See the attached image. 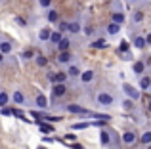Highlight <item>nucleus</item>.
Listing matches in <instances>:
<instances>
[{"mask_svg":"<svg viewBox=\"0 0 151 149\" xmlns=\"http://www.w3.org/2000/svg\"><path fill=\"white\" fill-rule=\"evenodd\" d=\"M50 33H52L50 29H42L40 34H38V37H40V40H48V38H50Z\"/></svg>","mask_w":151,"mask_h":149,"instance_id":"obj_29","label":"nucleus"},{"mask_svg":"<svg viewBox=\"0 0 151 149\" xmlns=\"http://www.w3.org/2000/svg\"><path fill=\"white\" fill-rule=\"evenodd\" d=\"M12 101H14V103H17V105H23L25 103V96H23V92H14V96H12Z\"/></svg>","mask_w":151,"mask_h":149,"instance_id":"obj_12","label":"nucleus"},{"mask_svg":"<svg viewBox=\"0 0 151 149\" xmlns=\"http://www.w3.org/2000/svg\"><path fill=\"white\" fill-rule=\"evenodd\" d=\"M35 59H37V65H38V67H46V65H48V59H46L44 56H37Z\"/></svg>","mask_w":151,"mask_h":149,"instance_id":"obj_27","label":"nucleus"},{"mask_svg":"<svg viewBox=\"0 0 151 149\" xmlns=\"http://www.w3.org/2000/svg\"><path fill=\"white\" fill-rule=\"evenodd\" d=\"M122 90H124V94L130 97V100H140V90H136L134 86H130V84H122Z\"/></svg>","mask_w":151,"mask_h":149,"instance_id":"obj_3","label":"nucleus"},{"mask_svg":"<svg viewBox=\"0 0 151 149\" xmlns=\"http://www.w3.org/2000/svg\"><path fill=\"white\" fill-rule=\"evenodd\" d=\"M145 38L144 37H134V48H138V50H144L145 48Z\"/></svg>","mask_w":151,"mask_h":149,"instance_id":"obj_15","label":"nucleus"},{"mask_svg":"<svg viewBox=\"0 0 151 149\" xmlns=\"http://www.w3.org/2000/svg\"><path fill=\"white\" fill-rule=\"evenodd\" d=\"M38 2H40L42 8H50L52 6V0H38Z\"/></svg>","mask_w":151,"mask_h":149,"instance_id":"obj_34","label":"nucleus"},{"mask_svg":"<svg viewBox=\"0 0 151 149\" xmlns=\"http://www.w3.org/2000/svg\"><path fill=\"white\" fill-rule=\"evenodd\" d=\"M140 142L144 143V145H147V143H151V132H144L140 138Z\"/></svg>","mask_w":151,"mask_h":149,"instance_id":"obj_25","label":"nucleus"},{"mask_svg":"<svg viewBox=\"0 0 151 149\" xmlns=\"http://www.w3.org/2000/svg\"><path fill=\"white\" fill-rule=\"evenodd\" d=\"M67 31H69L71 34H77V33H81V23H78V21L67 23Z\"/></svg>","mask_w":151,"mask_h":149,"instance_id":"obj_13","label":"nucleus"},{"mask_svg":"<svg viewBox=\"0 0 151 149\" xmlns=\"http://www.w3.org/2000/svg\"><path fill=\"white\" fill-rule=\"evenodd\" d=\"M100 142H101L103 147H109L111 145V134H109V130H107V128H103V130L100 132Z\"/></svg>","mask_w":151,"mask_h":149,"instance_id":"obj_6","label":"nucleus"},{"mask_svg":"<svg viewBox=\"0 0 151 149\" xmlns=\"http://www.w3.org/2000/svg\"><path fill=\"white\" fill-rule=\"evenodd\" d=\"M35 105H37L38 109H46L48 107V100H46V96H37V100H35Z\"/></svg>","mask_w":151,"mask_h":149,"instance_id":"obj_9","label":"nucleus"},{"mask_svg":"<svg viewBox=\"0 0 151 149\" xmlns=\"http://www.w3.org/2000/svg\"><path fill=\"white\" fill-rule=\"evenodd\" d=\"M119 50H121V52H128V44H126V42H121Z\"/></svg>","mask_w":151,"mask_h":149,"instance_id":"obj_36","label":"nucleus"},{"mask_svg":"<svg viewBox=\"0 0 151 149\" xmlns=\"http://www.w3.org/2000/svg\"><path fill=\"white\" fill-rule=\"evenodd\" d=\"M55 46H58V50H59V52H63V50H69L71 40H69V38H65V37H61V40H59Z\"/></svg>","mask_w":151,"mask_h":149,"instance_id":"obj_11","label":"nucleus"},{"mask_svg":"<svg viewBox=\"0 0 151 149\" xmlns=\"http://www.w3.org/2000/svg\"><path fill=\"white\" fill-rule=\"evenodd\" d=\"M67 111L69 113H73V115H92V111H88V109H84V107H81V105H77V103H69L67 105Z\"/></svg>","mask_w":151,"mask_h":149,"instance_id":"obj_2","label":"nucleus"},{"mask_svg":"<svg viewBox=\"0 0 151 149\" xmlns=\"http://www.w3.org/2000/svg\"><path fill=\"white\" fill-rule=\"evenodd\" d=\"M63 31H67V21H61V23H59V33H63Z\"/></svg>","mask_w":151,"mask_h":149,"instance_id":"obj_37","label":"nucleus"},{"mask_svg":"<svg viewBox=\"0 0 151 149\" xmlns=\"http://www.w3.org/2000/svg\"><path fill=\"white\" fill-rule=\"evenodd\" d=\"M145 147H147V149H151V143H147V145H145Z\"/></svg>","mask_w":151,"mask_h":149,"instance_id":"obj_42","label":"nucleus"},{"mask_svg":"<svg viewBox=\"0 0 151 149\" xmlns=\"http://www.w3.org/2000/svg\"><path fill=\"white\" fill-rule=\"evenodd\" d=\"M96 100H98V103H100L101 107H111V105L115 103V97L111 96L109 92H100Z\"/></svg>","mask_w":151,"mask_h":149,"instance_id":"obj_1","label":"nucleus"},{"mask_svg":"<svg viewBox=\"0 0 151 149\" xmlns=\"http://www.w3.org/2000/svg\"><path fill=\"white\" fill-rule=\"evenodd\" d=\"M149 82H151L149 77H142V80H140V90H149Z\"/></svg>","mask_w":151,"mask_h":149,"instance_id":"obj_23","label":"nucleus"},{"mask_svg":"<svg viewBox=\"0 0 151 149\" xmlns=\"http://www.w3.org/2000/svg\"><path fill=\"white\" fill-rule=\"evenodd\" d=\"M71 59H73V54H71L69 50H63V52L58 54V63L67 65V63H71Z\"/></svg>","mask_w":151,"mask_h":149,"instance_id":"obj_4","label":"nucleus"},{"mask_svg":"<svg viewBox=\"0 0 151 149\" xmlns=\"http://www.w3.org/2000/svg\"><path fill=\"white\" fill-rule=\"evenodd\" d=\"M40 132L42 134H52L54 132V126H52V122H40Z\"/></svg>","mask_w":151,"mask_h":149,"instance_id":"obj_19","label":"nucleus"},{"mask_svg":"<svg viewBox=\"0 0 151 149\" xmlns=\"http://www.w3.org/2000/svg\"><path fill=\"white\" fill-rule=\"evenodd\" d=\"M149 90H151V82H149Z\"/></svg>","mask_w":151,"mask_h":149,"instance_id":"obj_45","label":"nucleus"},{"mask_svg":"<svg viewBox=\"0 0 151 149\" xmlns=\"http://www.w3.org/2000/svg\"><path fill=\"white\" fill-rule=\"evenodd\" d=\"M132 69H134V73H136V74H142V73L145 71V63H144V61H136Z\"/></svg>","mask_w":151,"mask_h":149,"instance_id":"obj_18","label":"nucleus"},{"mask_svg":"<svg viewBox=\"0 0 151 149\" xmlns=\"http://www.w3.org/2000/svg\"><path fill=\"white\" fill-rule=\"evenodd\" d=\"M61 37H63V33H59V31H54V33H50V38H48V40L52 42V44H58V42L61 40Z\"/></svg>","mask_w":151,"mask_h":149,"instance_id":"obj_17","label":"nucleus"},{"mask_svg":"<svg viewBox=\"0 0 151 149\" xmlns=\"http://www.w3.org/2000/svg\"><path fill=\"white\" fill-rule=\"evenodd\" d=\"M84 33H86V34H92V33H94V29H92V27H86Z\"/></svg>","mask_w":151,"mask_h":149,"instance_id":"obj_40","label":"nucleus"},{"mask_svg":"<svg viewBox=\"0 0 151 149\" xmlns=\"http://www.w3.org/2000/svg\"><path fill=\"white\" fill-rule=\"evenodd\" d=\"M65 140H67V142H75V134H67Z\"/></svg>","mask_w":151,"mask_h":149,"instance_id":"obj_38","label":"nucleus"},{"mask_svg":"<svg viewBox=\"0 0 151 149\" xmlns=\"http://www.w3.org/2000/svg\"><path fill=\"white\" fill-rule=\"evenodd\" d=\"M65 82H55L54 84V88H52V94H54L55 97H61L63 94H65Z\"/></svg>","mask_w":151,"mask_h":149,"instance_id":"obj_7","label":"nucleus"},{"mask_svg":"<svg viewBox=\"0 0 151 149\" xmlns=\"http://www.w3.org/2000/svg\"><path fill=\"white\" fill-rule=\"evenodd\" d=\"M132 21L134 23H142V21H144V11H140V10L134 11V14H132Z\"/></svg>","mask_w":151,"mask_h":149,"instance_id":"obj_22","label":"nucleus"},{"mask_svg":"<svg viewBox=\"0 0 151 149\" xmlns=\"http://www.w3.org/2000/svg\"><path fill=\"white\" fill-rule=\"evenodd\" d=\"M105 46H107V42L103 38H98V40L92 42V48H105Z\"/></svg>","mask_w":151,"mask_h":149,"instance_id":"obj_28","label":"nucleus"},{"mask_svg":"<svg viewBox=\"0 0 151 149\" xmlns=\"http://www.w3.org/2000/svg\"><path fill=\"white\" fill-rule=\"evenodd\" d=\"M0 52L2 54H10L12 52V42L10 40H0Z\"/></svg>","mask_w":151,"mask_h":149,"instance_id":"obj_16","label":"nucleus"},{"mask_svg":"<svg viewBox=\"0 0 151 149\" xmlns=\"http://www.w3.org/2000/svg\"><path fill=\"white\" fill-rule=\"evenodd\" d=\"M21 57H23V59H33V57H35V52H33V50H27V52L21 54Z\"/></svg>","mask_w":151,"mask_h":149,"instance_id":"obj_32","label":"nucleus"},{"mask_svg":"<svg viewBox=\"0 0 151 149\" xmlns=\"http://www.w3.org/2000/svg\"><path fill=\"white\" fill-rule=\"evenodd\" d=\"M119 2H121V0H119Z\"/></svg>","mask_w":151,"mask_h":149,"instance_id":"obj_46","label":"nucleus"},{"mask_svg":"<svg viewBox=\"0 0 151 149\" xmlns=\"http://www.w3.org/2000/svg\"><path fill=\"white\" fill-rule=\"evenodd\" d=\"M119 31H121V25L115 21H111L109 25H107V34H119Z\"/></svg>","mask_w":151,"mask_h":149,"instance_id":"obj_14","label":"nucleus"},{"mask_svg":"<svg viewBox=\"0 0 151 149\" xmlns=\"http://www.w3.org/2000/svg\"><path fill=\"white\" fill-rule=\"evenodd\" d=\"M144 38H145V44H149V46H151V33L147 34V37H144Z\"/></svg>","mask_w":151,"mask_h":149,"instance_id":"obj_39","label":"nucleus"},{"mask_svg":"<svg viewBox=\"0 0 151 149\" xmlns=\"http://www.w3.org/2000/svg\"><path fill=\"white\" fill-rule=\"evenodd\" d=\"M2 61H4V54L0 52V63H2Z\"/></svg>","mask_w":151,"mask_h":149,"instance_id":"obj_41","label":"nucleus"},{"mask_svg":"<svg viewBox=\"0 0 151 149\" xmlns=\"http://www.w3.org/2000/svg\"><path fill=\"white\" fill-rule=\"evenodd\" d=\"M71 149H86V147H82L81 143H77V142H71V145H69Z\"/></svg>","mask_w":151,"mask_h":149,"instance_id":"obj_35","label":"nucleus"},{"mask_svg":"<svg viewBox=\"0 0 151 149\" xmlns=\"http://www.w3.org/2000/svg\"><path fill=\"white\" fill-rule=\"evenodd\" d=\"M78 77H81V82L88 84V82L94 78V71H92V69H86V71H81V74H78Z\"/></svg>","mask_w":151,"mask_h":149,"instance_id":"obj_8","label":"nucleus"},{"mask_svg":"<svg viewBox=\"0 0 151 149\" xmlns=\"http://www.w3.org/2000/svg\"><path fill=\"white\" fill-rule=\"evenodd\" d=\"M122 107L124 109H132V100H124L122 101Z\"/></svg>","mask_w":151,"mask_h":149,"instance_id":"obj_33","label":"nucleus"},{"mask_svg":"<svg viewBox=\"0 0 151 149\" xmlns=\"http://www.w3.org/2000/svg\"><path fill=\"white\" fill-rule=\"evenodd\" d=\"M67 73H54V82H65Z\"/></svg>","mask_w":151,"mask_h":149,"instance_id":"obj_24","label":"nucleus"},{"mask_svg":"<svg viewBox=\"0 0 151 149\" xmlns=\"http://www.w3.org/2000/svg\"><path fill=\"white\" fill-rule=\"evenodd\" d=\"M149 111H151V101H149Z\"/></svg>","mask_w":151,"mask_h":149,"instance_id":"obj_43","label":"nucleus"},{"mask_svg":"<svg viewBox=\"0 0 151 149\" xmlns=\"http://www.w3.org/2000/svg\"><path fill=\"white\" fill-rule=\"evenodd\" d=\"M46 19H48L50 23H58L59 15H58V10H54V8H48V14H46Z\"/></svg>","mask_w":151,"mask_h":149,"instance_id":"obj_10","label":"nucleus"},{"mask_svg":"<svg viewBox=\"0 0 151 149\" xmlns=\"http://www.w3.org/2000/svg\"><path fill=\"white\" fill-rule=\"evenodd\" d=\"M136 138H138V136H136V132H134V130H126L124 134H122V142H124L126 145H132V143L136 142Z\"/></svg>","mask_w":151,"mask_h":149,"instance_id":"obj_5","label":"nucleus"},{"mask_svg":"<svg viewBox=\"0 0 151 149\" xmlns=\"http://www.w3.org/2000/svg\"><path fill=\"white\" fill-rule=\"evenodd\" d=\"M113 21L119 23V25H122V23H124V14H122V11H115L113 14Z\"/></svg>","mask_w":151,"mask_h":149,"instance_id":"obj_21","label":"nucleus"},{"mask_svg":"<svg viewBox=\"0 0 151 149\" xmlns=\"http://www.w3.org/2000/svg\"><path fill=\"white\" fill-rule=\"evenodd\" d=\"M81 74V69L77 67V65H69V69H67V77H78Z\"/></svg>","mask_w":151,"mask_h":149,"instance_id":"obj_20","label":"nucleus"},{"mask_svg":"<svg viewBox=\"0 0 151 149\" xmlns=\"http://www.w3.org/2000/svg\"><path fill=\"white\" fill-rule=\"evenodd\" d=\"M90 126V122H77V124H73V130H81V128H88Z\"/></svg>","mask_w":151,"mask_h":149,"instance_id":"obj_31","label":"nucleus"},{"mask_svg":"<svg viewBox=\"0 0 151 149\" xmlns=\"http://www.w3.org/2000/svg\"><path fill=\"white\" fill-rule=\"evenodd\" d=\"M130 2H138V0H130Z\"/></svg>","mask_w":151,"mask_h":149,"instance_id":"obj_44","label":"nucleus"},{"mask_svg":"<svg viewBox=\"0 0 151 149\" xmlns=\"http://www.w3.org/2000/svg\"><path fill=\"white\" fill-rule=\"evenodd\" d=\"M42 120H48V122H59L61 119H59V117H50V115L44 113V115H42Z\"/></svg>","mask_w":151,"mask_h":149,"instance_id":"obj_30","label":"nucleus"},{"mask_svg":"<svg viewBox=\"0 0 151 149\" xmlns=\"http://www.w3.org/2000/svg\"><path fill=\"white\" fill-rule=\"evenodd\" d=\"M8 101H10V96H8L6 92H0V107L8 105Z\"/></svg>","mask_w":151,"mask_h":149,"instance_id":"obj_26","label":"nucleus"}]
</instances>
